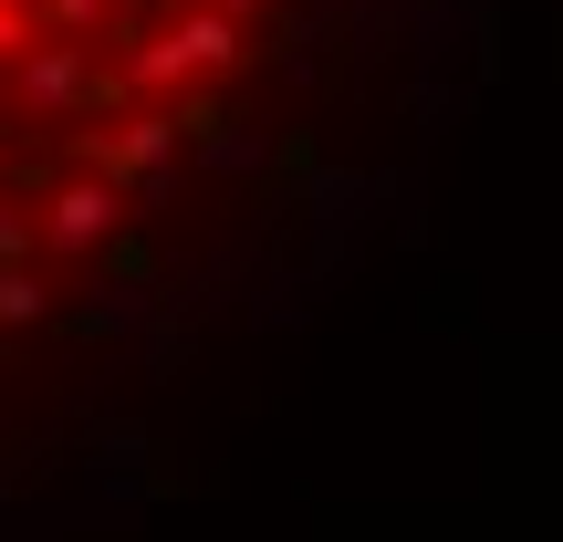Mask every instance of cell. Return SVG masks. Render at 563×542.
Here are the masks:
<instances>
[{
    "label": "cell",
    "instance_id": "cell-1",
    "mask_svg": "<svg viewBox=\"0 0 563 542\" xmlns=\"http://www.w3.org/2000/svg\"><path fill=\"white\" fill-rule=\"evenodd\" d=\"M481 74L490 0H0V511L313 313Z\"/></svg>",
    "mask_w": 563,
    "mask_h": 542
}]
</instances>
